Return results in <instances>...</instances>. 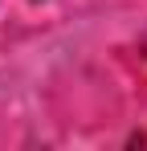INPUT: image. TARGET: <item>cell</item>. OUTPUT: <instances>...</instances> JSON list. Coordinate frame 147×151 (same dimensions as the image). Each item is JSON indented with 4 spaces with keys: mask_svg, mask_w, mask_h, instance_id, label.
<instances>
[{
    "mask_svg": "<svg viewBox=\"0 0 147 151\" xmlns=\"http://www.w3.org/2000/svg\"><path fill=\"white\" fill-rule=\"evenodd\" d=\"M143 49H147V37H143Z\"/></svg>",
    "mask_w": 147,
    "mask_h": 151,
    "instance_id": "cell-1",
    "label": "cell"
}]
</instances>
